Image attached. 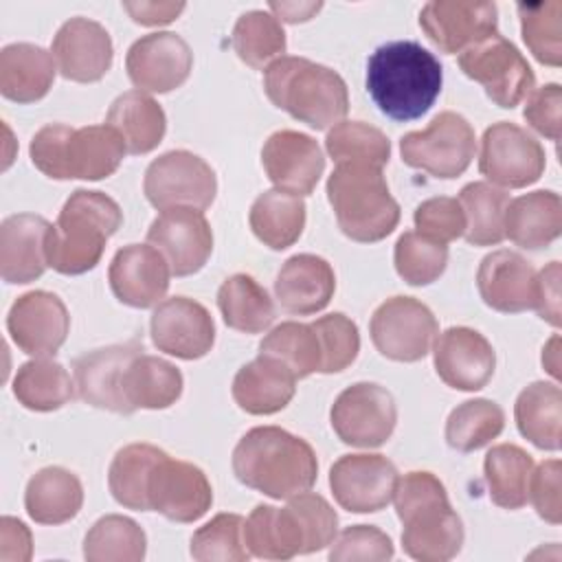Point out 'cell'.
Returning a JSON list of instances; mask_svg holds the SVG:
<instances>
[{
    "label": "cell",
    "mask_w": 562,
    "mask_h": 562,
    "mask_svg": "<svg viewBox=\"0 0 562 562\" xmlns=\"http://www.w3.org/2000/svg\"><path fill=\"white\" fill-rule=\"evenodd\" d=\"M147 551V536L140 525L121 514L101 516L83 538L88 562H140Z\"/></svg>",
    "instance_id": "cell-43"
},
{
    "label": "cell",
    "mask_w": 562,
    "mask_h": 562,
    "mask_svg": "<svg viewBox=\"0 0 562 562\" xmlns=\"http://www.w3.org/2000/svg\"><path fill=\"white\" fill-rule=\"evenodd\" d=\"M536 270L514 250L485 255L476 270V288L483 303L503 314H518L533 307Z\"/></svg>",
    "instance_id": "cell-27"
},
{
    "label": "cell",
    "mask_w": 562,
    "mask_h": 562,
    "mask_svg": "<svg viewBox=\"0 0 562 562\" xmlns=\"http://www.w3.org/2000/svg\"><path fill=\"white\" fill-rule=\"evenodd\" d=\"M105 123L119 132L127 154H149L167 132V116L160 103L140 90L119 94L105 116Z\"/></svg>",
    "instance_id": "cell-35"
},
{
    "label": "cell",
    "mask_w": 562,
    "mask_h": 562,
    "mask_svg": "<svg viewBox=\"0 0 562 562\" xmlns=\"http://www.w3.org/2000/svg\"><path fill=\"white\" fill-rule=\"evenodd\" d=\"M233 472L246 487L281 501L316 483L318 461L303 437L279 426H257L237 441Z\"/></svg>",
    "instance_id": "cell-2"
},
{
    "label": "cell",
    "mask_w": 562,
    "mask_h": 562,
    "mask_svg": "<svg viewBox=\"0 0 562 562\" xmlns=\"http://www.w3.org/2000/svg\"><path fill=\"white\" fill-rule=\"evenodd\" d=\"M0 560L11 562H26L31 558L33 544H31V531L26 529V525L18 518L4 516L0 520Z\"/></svg>",
    "instance_id": "cell-57"
},
{
    "label": "cell",
    "mask_w": 562,
    "mask_h": 562,
    "mask_svg": "<svg viewBox=\"0 0 562 562\" xmlns=\"http://www.w3.org/2000/svg\"><path fill=\"white\" fill-rule=\"evenodd\" d=\"M400 154L404 165L413 169L443 180L457 178L470 167L476 154L474 127L452 110L439 112L424 130L402 136Z\"/></svg>",
    "instance_id": "cell-9"
},
{
    "label": "cell",
    "mask_w": 562,
    "mask_h": 562,
    "mask_svg": "<svg viewBox=\"0 0 562 562\" xmlns=\"http://www.w3.org/2000/svg\"><path fill=\"white\" fill-rule=\"evenodd\" d=\"M83 505V485L66 468L48 465L37 470L24 490L26 514L40 525H64Z\"/></svg>",
    "instance_id": "cell-33"
},
{
    "label": "cell",
    "mask_w": 562,
    "mask_h": 562,
    "mask_svg": "<svg viewBox=\"0 0 562 562\" xmlns=\"http://www.w3.org/2000/svg\"><path fill=\"white\" fill-rule=\"evenodd\" d=\"M498 9L481 0H432L419 11V26L443 53L454 55L496 33Z\"/></svg>",
    "instance_id": "cell-21"
},
{
    "label": "cell",
    "mask_w": 562,
    "mask_h": 562,
    "mask_svg": "<svg viewBox=\"0 0 562 562\" xmlns=\"http://www.w3.org/2000/svg\"><path fill=\"white\" fill-rule=\"evenodd\" d=\"M413 222L419 235L435 239L439 244L454 241L465 233V213L459 200L448 195L428 198L422 204H417Z\"/></svg>",
    "instance_id": "cell-53"
},
{
    "label": "cell",
    "mask_w": 562,
    "mask_h": 562,
    "mask_svg": "<svg viewBox=\"0 0 562 562\" xmlns=\"http://www.w3.org/2000/svg\"><path fill=\"white\" fill-rule=\"evenodd\" d=\"M123 211L103 191L77 189L64 202L57 222L46 233V263L59 274L92 270L105 241L121 228Z\"/></svg>",
    "instance_id": "cell-5"
},
{
    "label": "cell",
    "mask_w": 562,
    "mask_h": 562,
    "mask_svg": "<svg viewBox=\"0 0 562 562\" xmlns=\"http://www.w3.org/2000/svg\"><path fill=\"white\" fill-rule=\"evenodd\" d=\"M182 386L184 380L176 364L143 351L130 360L121 384L123 397L132 413L136 408H169L180 400Z\"/></svg>",
    "instance_id": "cell-34"
},
{
    "label": "cell",
    "mask_w": 562,
    "mask_h": 562,
    "mask_svg": "<svg viewBox=\"0 0 562 562\" xmlns=\"http://www.w3.org/2000/svg\"><path fill=\"white\" fill-rule=\"evenodd\" d=\"M55 57L31 42H13L0 50V92L15 103H33L48 94L55 81Z\"/></svg>",
    "instance_id": "cell-31"
},
{
    "label": "cell",
    "mask_w": 562,
    "mask_h": 562,
    "mask_svg": "<svg viewBox=\"0 0 562 562\" xmlns=\"http://www.w3.org/2000/svg\"><path fill=\"white\" fill-rule=\"evenodd\" d=\"M33 165L53 180H103L123 162L127 147L114 127L48 123L31 138Z\"/></svg>",
    "instance_id": "cell-7"
},
{
    "label": "cell",
    "mask_w": 562,
    "mask_h": 562,
    "mask_svg": "<svg viewBox=\"0 0 562 562\" xmlns=\"http://www.w3.org/2000/svg\"><path fill=\"white\" fill-rule=\"evenodd\" d=\"M395 512L404 527V553L419 562H448L463 547V522L450 507L443 483L426 470L397 479Z\"/></svg>",
    "instance_id": "cell-4"
},
{
    "label": "cell",
    "mask_w": 562,
    "mask_h": 562,
    "mask_svg": "<svg viewBox=\"0 0 562 562\" xmlns=\"http://www.w3.org/2000/svg\"><path fill=\"white\" fill-rule=\"evenodd\" d=\"M562 231V200L555 191L538 189L509 200L505 237L527 250L547 248Z\"/></svg>",
    "instance_id": "cell-32"
},
{
    "label": "cell",
    "mask_w": 562,
    "mask_h": 562,
    "mask_svg": "<svg viewBox=\"0 0 562 562\" xmlns=\"http://www.w3.org/2000/svg\"><path fill=\"white\" fill-rule=\"evenodd\" d=\"M217 307L222 312L224 323L231 329L244 334L266 331L277 316L274 303L266 288L244 272L224 279V283L217 290Z\"/></svg>",
    "instance_id": "cell-38"
},
{
    "label": "cell",
    "mask_w": 562,
    "mask_h": 562,
    "mask_svg": "<svg viewBox=\"0 0 562 562\" xmlns=\"http://www.w3.org/2000/svg\"><path fill=\"white\" fill-rule=\"evenodd\" d=\"M325 149L338 165H371L384 167L391 158L386 134L362 121H340L325 138Z\"/></svg>",
    "instance_id": "cell-47"
},
{
    "label": "cell",
    "mask_w": 562,
    "mask_h": 562,
    "mask_svg": "<svg viewBox=\"0 0 562 562\" xmlns=\"http://www.w3.org/2000/svg\"><path fill=\"white\" fill-rule=\"evenodd\" d=\"M244 520L239 514H217L191 536V558L198 562H244L250 551L244 544Z\"/></svg>",
    "instance_id": "cell-50"
},
{
    "label": "cell",
    "mask_w": 562,
    "mask_h": 562,
    "mask_svg": "<svg viewBox=\"0 0 562 562\" xmlns=\"http://www.w3.org/2000/svg\"><path fill=\"white\" fill-rule=\"evenodd\" d=\"M259 353L281 360L296 380L323 369V347L314 323L285 321L277 325L259 345Z\"/></svg>",
    "instance_id": "cell-45"
},
{
    "label": "cell",
    "mask_w": 562,
    "mask_h": 562,
    "mask_svg": "<svg viewBox=\"0 0 562 562\" xmlns=\"http://www.w3.org/2000/svg\"><path fill=\"white\" fill-rule=\"evenodd\" d=\"M268 99L312 130H327L349 112L345 79L329 66L307 57L283 55L263 68Z\"/></svg>",
    "instance_id": "cell-6"
},
{
    "label": "cell",
    "mask_w": 562,
    "mask_h": 562,
    "mask_svg": "<svg viewBox=\"0 0 562 562\" xmlns=\"http://www.w3.org/2000/svg\"><path fill=\"white\" fill-rule=\"evenodd\" d=\"M395 553L391 538L373 525H351L342 529L329 549L331 562H384Z\"/></svg>",
    "instance_id": "cell-52"
},
{
    "label": "cell",
    "mask_w": 562,
    "mask_h": 562,
    "mask_svg": "<svg viewBox=\"0 0 562 562\" xmlns=\"http://www.w3.org/2000/svg\"><path fill=\"white\" fill-rule=\"evenodd\" d=\"M75 380L68 375L64 364L50 358H35L20 364L13 378L15 400L37 413L57 411L68 404L75 395Z\"/></svg>",
    "instance_id": "cell-39"
},
{
    "label": "cell",
    "mask_w": 562,
    "mask_h": 562,
    "mask_svg": "<svg viewBox=\"0 0 562 562\" xmlns=\"http://www.w3.org/2000/svg\"><path fill=\"white\" fill-rule=\"evenodd\" d=\"M503 428V408L492 400L476 397L450 411L446 419V441L457 452H474L496 439Z\"/></svg>",
    "instance_id": "cell-46"
},
{
    "label": "cell",
    "mask_w": 562,
    "mask_h": 562,
    "mask_svg": "<svg viewBox=\"0 0 562 562\" xmlns=\"http://www.w3.org/2000/svg\"><path fill=\"white\" fill-rule=\"evenodd\" d=\"M432 358L441 382L457 391L483 389L496 367L492 342L481 331L463 325L437 334Z\"/></svg>",
    "instance_id": "cell-24"
},
{
    "label": "cell",
    "mask_w": 562,
    "mask_h": 562,
    "mask_svg": "<svg viewBox=\"0 0 562 562\" xmlns=\"http://www.w3.org/2000/svg\"><path fill=\"white\" fill-rule=\"evenodd\" d=\"M50 224L35 213H15L0 224V274L7 283H31L46 270V233Z\"/></svg>",
    "instance_id": "cell-29"
},
{
    "label": "cell",
    "mask_w": 562,
    "mask_h": 562,
    "mask_svg": "<svg viewBox=\"0 0 562 562\" xmlns=\"http://www.w3.org/2000/svg\"><path fill=\"white\" fill-rule=\"evenodd\" d=\"M193 68L189 44L171 31H156L138 37L125 55L130 81L140 92H171L180 88Z\"/></svg>",
    "instance_id": "cell-18"
},
{
    "label": "cell",
    "mask_w": 562,
    "mask_h": 562,
    "mask_svg": "<svg viewBox=\"0 0 562 562\" xmlns=\"http://www.w3.org/2000/svg\"><path fill=\"white\" fill-rule=\"evenodd\" d=\"M296 391V375L277 358L259 353L233 378V400L250 415L283 411Z\"/></svg>",
    "instance_id": "cell-30"
},
{
    "label": "cell",
    "mask_w": 562,
    "mask_h": 562,
    "mask_svg": "<svg viewBox=\"0 0 562 562\" xmlns=\"http://www.w3.org/2000/svg\"><path fill=\"white\" fill-rule=\"evenodd\" d=\"M162 454L165 450L151 443H127L114 454L108 470V487L119 505L134 512H149L147 483Z\"/></svg>",
    "instance_id": "cell-42"
},
{
    "label": "cell",
    "mask_w": 562,
    "mask_h": 562,
    "mask_svg": "<svg viewBox=\"0 0 562 562\" xmlns=\"http://www.w3.org/2000/svg\"><path fill=\"white\" fill-rule=\"evenodd\" d=\"M533 310L542 321L560 327V261H551L540 272H536Z\"/></svg>",
    "instance_id": "cell-56"
},
{
    "label": "cell",
    "mask_w": 562,
    "mask_h": 562,
    "mask_svg": "<svg viewBox=\"0 0 562 562\" xmlns=\"http://www.w3.org/2000/svg\"><path fill=\"white\" fill-rule=\"evenodd\" d=\"M123 9L138 24L158 26L173 22L184 9V2H123Z\"/></svg>",
    "instance_id": "cell-58"
},
{
    "label": "cell",
    "mask_w": 562,
    "mask_h": 562,
    "mask_svg": "<svg viewBox=\"0 0 562 562\" xmlns=\"http://www.w3.org/2000/svg\"><path fill=\"white\" fill-rule=\"evenodd\" d=\"M465 213V241L472 246H496L505 239V213L509 193L492 182H470L459 191Z\"/></svg>",
    "instance_id": "cell-40"
},
{
    "label": "cell",
    "mask_w": 562,
    "mask_h": 562,
    "mask_svg": "<svg viewBox=\"0 0 562 562\" xmlns=\"http://www.w3.org/2000/svg\"><path fill=\"white\" fill-rule=\"evenodd\" d=\"M375 349L395 362H417L428 356L439 325L432 310L415 296H391L380 303L369 323Z\"/></svg>",
    "instance_id": "cell-12"
},
{
    "label": "cell",
    "mask_w": 562,
    "mask_h": 562,
    "mask_svg": "<svg viewBox=\"0 0 562 562\" xmlns=\"http://www.w3.org/2000/svg\"><path fill=\"white\" fill-rule=\"evenodd\" d=\"M329 422L342 443L380 448L395 430L397 406L382 384L356 382L334 400Z\"/></svg>",
    "instance_id": "cell-13"
},
{
    "label": "cell",
    "mask_w": 562,
    "mask_h": 562,
    "mask_svg": "<svg viewBox=\"0 0 562 562\" xmlns=\"http://www.w3.org/2000/svg\"><path fill=\"white\" fill-rule=\"evenodd\" d=\"M327 200L338 228L360 244L384 239L400 222V204L380 167L338 165L327 178Z\"/></svg>",
    "instance_id": "cell-8"
},
{
    "label": "cell",
    "mask_w": 562,
    "mask_h": 562,
    "mask_svg": "<svg viewBox=\"0 0 562 562\" xmlns=\"http://www.w3.org/2000/svg\"><path fill=\"white\" fill-rule=\"evenodd\" d=\"M520 33L531 55L544 64L558 68L562 64V2H520Z\"/></svg>",
    "instance_id": "cell-48"
},
{
    "label": "cell",
    "mask_w": 562,
    "mask_h": 562,
    "mask_svg": "<svg viewBox=\"0 0 562 562\" xmlns=\"http://www.w3.org/2000/svg\"><path fill=\"white\" fill-rule=\"evenodd\" d=\"M518 432L540 450H560L562 391L553 382H531L514 404Z\"/></svg>",
    "instance_id": "cell-37"
},
{
    "label": "cell",
    "mask_w": 562,
    "mask_h": 562,
    "mask_svg": "<svg viewBox=\"0 0 562 562\" xmlns=\"http://www.w3.org/2000/svg\"><path fill=\"white\" fill-rule=\"evenodd\" d=\"M143 347L136 342L127 345H110L86 351L72 362L75 386L79 397L103 411H112L119 415H132L125 397H123V371L130 360L140 353Z\"/></svg>",
    "instance_id": "cell-26"
},
{
    "label": "cell",
    "mask_w": 562,
    "mask_h": 562,
    "mask_svg": "<svg viewBox=\"0 0 562 562\" xmlns=\"http://www.w3.org/2000/svg\"><path fill=\"white\" fill-rule=\"evenodd\" d=\"M143 191L151 206L165 211L191 206L204 211L217 193L213 167L187 149H171L149 162L143 178Z\"/></svg>",
    "instance_id": "cell-11"
},
{
    "label": "cell",
    "mask_w": 562,
    "mask_h": 562,
    "mask_svg": "<svg viewBox=\"0 0 562 562\" xmlns=\"http://www.w3.org/2000/svg\"><path fill=\"white\" fill-rule=\"evenodd\" d=\"M261 165L274 189L310 195L325 171L318 143L296 130H279L261 147Z\"/></svg>",
    "instance_id": "cell-25"
},
{
    "label": "cell",
    "mask_w": 562,
    "mask_h": 562,
    "mask_svg": "<svg viewBox=\"0 0 562 562\" xmlns=\"http://www.w3.org/2000/svg\"><path fill=\"white\" fill-rule=\"evenodd\" d=\"M149 512H158L173 522H195L213 505V490L206 474L167 452L158 459L147 483Z\"/></svg>",
    "instance_id": "cell-15"
},
{
    "label": "cell",
    "mask_w": 562,
    "mask_h": 562,
    "mask_svg": "<svg viewBox=\"0 0 562 562\" xmlns=\"http://www.w3.org/2000/svg\"><path fill=\"white\" fill-rule=\"evenodd\" d=\"M336 292V274L327 259L301 252L285 259L277 279L274 294L279 305L299 316L325 310Z\"/></svg>",
    "instance_id": "cell-28"
},
{
    "label": "cell",
    "mask_w": 562,
    "mask_h": 562,
    "mask_svg": "<svg viewBox=\"0 0 562 562\" xmlns=\"http://www.w3.org/2000/svg\"><path fill=\"white\" fill-rule=\"evenodd\" d=\"M147 241L162 252L176 277L195 274L213 252L211 224L202 211L191 206L165 209L149 224Z\"/></svg>",
    "instance_id": "cell-19"
},
{
    "label": "cell",
    "mask_w": 562,
    "mask_h": 562,
    "mask_svg": "<svg viewBox=\"0 0 562 562\" xmlns=\"http://www.w3.org/2000/svg\"><path fill=\"white\" fill-rule=\"evenodd\" d=\"M560 474H562V463L558 459H547L536 470H531L529 487H527V501H531L536 514L551 525L562 522Z\"/></svg>",
    "instance_id": "cell-54"
},
{
    "label": "cell",
    "mask_w": 562,
    "mask_h": 562,
    "mask_svg": "<svg viewBox=\"0 0 562 562\" xmlns=\"http://www.w3.org/2000/svg\"><path fill=\"white\" fill-rule=\"evenodd\" d=\"M248 222L255 237L263 246L272 250H285L303 235L305 202L301 195L281 189H268L259 193L250 204Z\"/></svg>",
    "instance_id": "cell-36"
},
{
    "label": "cell",
    "mask_w": 562,
    "mask_h": 562,
    "mask_svg": "<svg viewBox=\"0 0 562 562\" xmlns=\"http://www.w3.org/2000/svg\"><path fill=\"white\" fill-rule=\"evenodd\" d=\"M270 9L277 13L279 20L285 22H305L312 18V13H316L321 9V2L316 4H294V2H270Z\"/></svg>",
    "instance_id": "cell-59"
},
{
    "label": "cell",
    "mask_w": 562,
    "mask_h": 562,
    "mask_svg": "<svg viewBox=\"0 0 562 562\" xmlns=\"http://www.w3.org/2000/svg\"><path fill=\"white\" fill-rule=\"evenodd\" d=\"M397 468L384 454H342L329 468L336 503L353 514L384 509L395 494Z\"/></svg>",
    "instance_id": "cell-16"
},
{
    "label": "cell",
    "mask_w": 562,
    "mask_h": 562,
    "mask_svg": "<svg viewBox=\"0 0 562 562\" xmlns=\"http://www.w3.org/2000/svg\"><path fill=\"white\" fill-rule=\"evenodd\" d=\"M531 470L533 459L520 446L498 443L490 448L483 461V474L492 503L503 509L525 507Z\"/></svg>",
    "instance_id": "cell-41"
},
{
    "label": "cell",
    "mask_w": 562,
    "mask_h": 562,
    "mask_svg": "<svg viewBox=\"0 0 562 562\" xmlns=\"http://www.w3.org/2000/svg\"><path fill=\"white\" fill-rule=\"evenodd\" d=\"M171 268L151 244H127L116 250L108 268L112 294L130 307L145 310L165 301Z\"/></svg>",
    "instance_id": "cell-23"
},
{
    "label": "cell",
    "mask_w": 562,
    "mask_h": 562,
    "mask_svg": "<svg viewBox=\"0 0 562 562\" xmlns=\"http://www.w3.org/2000/svg\"><path fill=\"white\" fill-rule=\"evenodd\" d=\"M439 59L413 40L380 44L367 61V90L382 114L393 121L424 116L441 94Z\"/></svg>",
    "instance_id": "cell-1"
},
{
    "label": "cell",
    "mask_w": 562,
    "mask_h": 562,
    "mask_svg": "<svg viewBox=\"0 0 562 562\" xmlns=\"http://www.w3.org/2000/svg\"><path fill=\"white\" fill-rule=\"evenodd\" d=\"M50 53L64 79L77 83H94L110 70L114 46L103 24L83 15H75L66 20L55 33Z\"/></svg>",
    "instance_id": "cell-22"
},
{
    "label": "cell",
    "mask_w": 562,
    "mask_h": 562,
    "mask_svg": "<svg viewBox=\"0 0 562 562\" xmlns=\"http://www.w3.org/2000/svg\"><path fill=\"white\" fill-rule=\"evenodd\" d=\"M562 88L558 83H544L529 92L522 116L529 123L531 130H536L540 136L549 140L560 138L562 130Z\"/></svg>",
    "instance_id": "cell-55"
},
{
    "label": "cell",
    "mask_w": 562,
    "mask_h": 562,
    "mask_svg": "<svg viewBox=\"0 0 562 562\" xmlns=\"http://www.w3.org/2000/svg\"><path fill=\"white\" fill-rule=\"evenodd\" d=\"M393 263L408 285H428L443 274L448 266V246L428 239L417 231H406L395 241Z\"/></svg>",
    "instance_id": "cell-49"
},
{
    "label": "cell",
    "mask_w": 562,
    "mask_h": 562,
    "mask_svg": "<svg viewBox=\"0 0 562 562\" xmlns=\"http://www.w3.org/2000/svg\"><path fill=\"white\" fill-rule=\"evenodd\" d=\"M459 68L481 83L496 105L507 110L527 99L536 86V75L522 53L498 33L459 53Z\"/></svg>",
    "instance_id": "cell-10"
},
{
    "label": "cell",
    "mask_w": 562,
    "mask_h": 562,
    "mask_svg": "<svg viewBox=\"0 0 562 562\" xmlns=\"http://www.w3.org/2000/svg\"><path fill=\"white\" fill-rule=\"evenodd\" d=\"M7 329L20 351L35 358H48L66 342L70 314L55 292L31 290L18 296L9 307Z\"/></svg>",
    "instance_id": "cell-17"
},
{
    "label": "cell",
    "mask_w": 562,
    "mask_h": 562,
    "mask_svg": "<svg viewBox=\"0 0 562 562\" xmlns=\"http://www.w3.org/2000/svg\"><path fill=\"white\" fill-rule=\"evenodd\" d=\"M149 334L158 351L180 360H198L215 342V323L202 303L189 296H171L154 307Z\"/></svg>",
    "instance_id": "cell-20"
},
{
    "label": "cell",
    "mask_w": 562,
    "mask_h": 562,
    "mask_svg": "<svg viewBox=\"0 0 562 562\" xmlns=\"http://www.w3.org/2000/svg\"><path fill=\"white\" fill-rule=\"evenodd\" d=\"M547 158L542 145L520 125L492 123L481 138L479 171L498 187L522 189L540 180Z\"/></svg>",
    "instance_id": "cell-14"
},
{
    "label": "cell",
    "mask_w": 562,
    "mask_h": 562,
    "mask_svg": "<svg viewBox=\"0 0 562 562\" xmlns=\"http://www.w3.org/2000/svg\"><path fill=\"white\" fill-rule=\"evenodd\" d=\"M558 336H553L551 340H549V345L542 349V364H544V369L553 375V378H558L560 375V362H558Z\"/></svg>",
    "instance_id": "cell-60"
},
{
    "label": "cell",
    "mask_w": 562,
    "mask_h": 562,
    "mask_svg": "<svg viewBox=\"0 0 562 562\" xmlns=\"http://www.w3.org/2000/svg\"><path fill=\"white\" fill-rule=\"evenodd\" d=\"M336 531L334 507L307 490L290 496L285 507L257 505L244 520V544L257 558L290 560L329 547Z\"/></svg>",
    "instance_id": "cell-3"
},
{
    "label": "cell",
    "mask_w": 562,
    "mask_h": 562,
    "mask_svg": "<svg viewBox=\"0 0 562 562\" xmlns=\"http://www.w3.org/2000/svg\"><path fill=\"white\" fill-rule=\"evenodd\" d=\"M323 347L321 373H338L347 369L360 351L358 325L342 312H334L314 321Z\"/></svg>",
    "instance_id": "cell-51"
},
{
    "label": "cell",
    "mask_w": 562,
    "mask_h": 562,
    "mask_svg": "<svg viewBox=\"0 0 562 562\" xmlns=\"http://www.w3.org/2000/svg\"><path fill=\"white\" fill-rule=\"evenodd\" d=\"M233 50L250 68H266L285 53V31L281 20L263 9L246 11L237 18L231 37Z\"/></svg>",
    "instance_id": "cell-44"
}]
</instances>
